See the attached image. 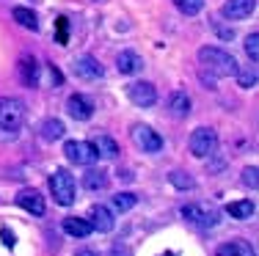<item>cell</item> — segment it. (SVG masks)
I'll use <instances>...</instances> for the list:
<instances>
[{"instance_id":"cell-1","label":"cell","mask_w":259,"mask_h":256,"mask_svg":"<svg viewBox=\"0 0 259 256\" xmlns=\"http://www.w3.org/2000/svg\"><path fill=\"white\" fill-rule=\"evenodd\" d=\"M199 64L204 66V72L209 77H234L237 75V58L224 47H201L199 53Z\"/></svg>"},{"instance_id":"cell-2","label":"cell","mask_w":259,"mask_h":256,"mask_svg":"<svg viewBox=\"0 0 259 256\" xmlns=\"http://www.w3.org/2000/svg\"><path fill=\"white\" fill-rule=\"evenodd\" d=\"M50 193H53L55 204H61V207L75 204V198H77L75 176H72L66 168H58V171H55V174L50 176Z\"/></svg>"},{"instance_id":"cell-3","label":"cell","mask_w":259,"mask_h":256,"mask_svg":"<svg viewBox=\"0 0 259 256\" xmlns=\"http://www.w3.org/2000/svg\"><path fill=\"white\" fill-rule=\"evenodd\" d=\"M25 121V102L17 96H0V130L14 132Z\"/></svg>"},{"instance_id":"cell-4","label":"cell","mask_w":259,"mask_h":256,"mask_svg":"<svg viewBox=\"0 0 259 256\" xmlns=\"http://www.w3.org/2000/svg\"><path fill=\"white\" fill-rule=\"evenodd\" d=\"M188 146H190V155L204 160V157L215 155V149H218V132H215L212 127H196V130L190 132Z\"/></svg>"},{"instance_id":"cell-5","label":"cell","mask_w":259,"mask_h":256,"mask_svg":"<svg viewBox=\"0 0 259 256\" xmlns=\"http://www.w3.org/2000/svg\"><path fill=\"white\" fill-rule=\"evenodd\" d=\"M133 143L138 146L141 151H146V155H157V151L163 149L160 132H155L149 124H135L133 127Z\"/></svg>"},{"instance_id":"cell-6","label":"cell","mask_w":259,"mask_h":256,"mask_svg":"<svg viewBox=\"0 0 259 256\" xmlns=\"http://www.w3.org/2000/svg\"><path fill=\"white\" fill-rule=\"evenodd\" d=\"M182 218L188 223H193L196 229H212V226H218V212L207 210V207H201V204H185L182 207Z\"/></svg>"},{"instance_id":"cell-7","label":"cell","mask_w":259,"mask_h":256,"mask_svg":"<svg viewBox=\"0 0 259 256\" xmlns=\"http://www.w3.org/2000/svg\"><path fill=\"white\" fill-rule=\"evenodd\" d=\"M64 155L69 157V163H75V166H91V163H97V149L91 146V141H66L64 143Z\"/></svg>"},{"instance_id":"cell-8","label":"cell","mask_w":259,"mask_h":256,"mask_svg":"<svg viewBox=\"0 0 259 256\" xmlns=\"http://www.w3.org/2000/svg\"><path fill=\"white\" fill-rule=\"evenodd\" d=\"M127 96H130V102L138 105V108H152L157 102V88L146 80H138V83L127 85Z\"/></svg>"},{"instance_id":"cell-9","label":"cell","mask_w":259,"mask_h":256,"mask_svg":"<svg viewBox=\"0 0 259 256\" xmlns=\"http://www.w3.org/2000/svg\"><path fill=\"white\" fill-rule=\"evenodd\" d=\"M72 72L80 77V80H102V75H105V69H102V64L97 61L94 56H80L75 64H72Z\"/></svg>"},{"instance_id":"cell-10","label":"cell","mask_w":259,"mask_h":256,"mask_svg":"<svg viewBox=\"0 0 259 256\" xmlns=\"http://www.w3.org/2000/svg\"><path fill=\"white\" fill-rule=\"evenodd\" d=\"M17 75H20V83L28 85V88H36L39 85V61L33 56H22L17 61Z\"/></svg>"},{"instance_id":"cell-11","label":"cell","mask_w":259,"mask_h":256,"mask_svg":"<svg viewBox=\"0 0 259 256\" xmlns=\"http://www.w3.org/2000/svg\"><path fill=\"white\" fill-rule=\"evenodd\" d=\"M256 11V0H226L224 6H221V14L226 17V20H245V17H251Z\"/></svg>"},{"instance_id":"cell-12","label":"cell","mask_w":259,"mask_h":256,"mask_svg":"<svg viewBox=\"0 0 259 256\" xmlns=\"http://www.w3.org/2000/svg\"><path fill=\"white\" fill-rule=\"evenodd\" d=\"M17 204H20L22 210H28L30 215H45V210H47V204H45V198H41V193L33 190V187H25V190L17 193Z\"/></svg>"},{"instance_id":"cell-13","label":"cell","mask_w":259,"mask_h":256,"mask_svg":"<svg viewBox=\"0 0 259 256\" xmlns=\"http://www.w3.org/2000/svg\"><path fill=\"white\" fill-rule=\"evenodd\" d=\"M89 218H91V229H97V231H102V234H108V231H113L116 226V218H113V212L108 210V207H102V204H94L91 207V212H89Z\"/></svg>"},{"instance_id":"cell-14","label":"cell","mask_w":259,"mask_h":256,"mask_svg":"<svg viewBox=\"0 0 259 256\" xmlns=\"http://www.w3.org/2000/svg\"><path fill=\"white\" fill-rule=\"evenodd\" d=\"M66 111H69L72 119L89 121L91 116H94V105H91V99H85L83 94H72L69 99H66Z\"/></svg>"},{"instance_id":"cell-15","label":"cell","mask_w":259,"mask_h":256,"mask_svg":"<svg viewBox=\"0 0 259 256\" xmlns=\"http://www.w3.org/2000/svg\"><path fill=\"white\" fill-rule=\"evenodd\" d=\"M116 69L121 72V75H138L141 69H144V61L135 50H121L119 56H116Z\"/></svg>"},{"instance_id":"cell-16","label":"cell","mask_w":259,"mask_h":256,"mask_svg":"<svg viewBox=\"0 0 259 256\" xmlns=\"http://www.w3.org/2000/svg\"><path fill=\"white\" fill-rule=\"evenodd\" d=\"M91 146H94L97 155L105 157V160H116V157L121 155V151H119V143H116L110 135H105V132H97V135L91 138Z\"/></svg>"},{"instance_id":"cell-17","label":"cell","mask_w":259,"mask_h":256,"mask_svg":"<svg viewBox=\"0 0 259 256\" xmlns=\"http://www.w3.org/2000/svg\"><path fill=\"white\" fill-rule=\"evenodd\" d=\"M190 113V96L185 91H174L168 96V116L171 119H188Z\"/></svg>"},{"instance_id":"cell-18","label":"cell","mask_w":259,"mask_h":256,"mask_svg":"<svg viewBox=\"0 0 259 256\" xmlns=\"http://www.w3.org/2000/svg\"><path fill=\"white\" fill-rule=\"evenodd\" d=\"M83 187L85 190H105L108 187V171L105 168H89L85 171V176H83Z\"/></svg>"},{"instance_id":"cell-19","label":"cell","mask_w":259,"mask_h":256,"mask_svg":"<svg viewBox=\"0 0 259 256\" xmlns=\"http://www.w3.org/2000/svg\"><path fill=\"white\" fill-rule=\"evenodd\" d=\"M64 231L69 237H80V240H83V237H89L91 231V223L85 221V218H64Z\"/></svg>"},{"instance_id":"cell-20","label":"cell","mask_w":259,"mask_h":256,"mask_svg":"<svg viewBox=\"0 0 259 256\" xmlns=\"http://www.w3.org/2000/svg\"><path fill=\"white\" fill-rule=\"evenodd\" d=\"M64 132H66V127L61 119H47L45 124H41V138H45V141H61Z\"/></svg>"},{"instance_id":"cell-21","label":"cell","mask_w":259,"mask_h":256,"mask_svg":"<svg viewBox=\"0 0 259 256\" xmlns=\"http://www.w3.org/2000/svg\"><path fill=\"white\" fill-rule=\"evenodd\" d=\"M11 17H14V20L20 22L22 28H28V30H39V17H36L30 9H25V6H17V9L11 11Z\"/></svg>"},{"instance_id":"cell-22","label":"cell","mask_w":259,"mask_h":256,"mask_svg":"<svg viewBox=\"0 0 259 256\" xmlns=\"http://www.w3.org/2000/svg\"><path fill=\"white\" fill-rule=\"evenodd\" d=\"M254 210H256V207H254V201H251V198L229 204V215L237 218V221H245V218H251V215H254Z\"/></svg>"},{"instance_id":"cell-23","label":"cell","mask_w":259,"mask_h":256,"mask_svg":"<svg viewBox=\"0 0 259 256\" xmlns=\"http://www.w3.org/2000/svg\"><path fill=\"white\" fill-rule=\"evenodd\" d=\"M168 182L177 187V190H193V187H196L193 176H190L188 171H171V174H168Z\"/></svg>"},{"instance_id":"cell-24","label":"cell","mask_w":259,"mask_h":256,"mask_svg":"<svg viewBox=\"0 0 259 256\" xmlns=\"http://www.w3.org/2000/svg\"><path fill=\"white\" fill-rule=\"evenodd\" d=\"M135 204H138V196H135V193H116L113 196V210L116 212H130Z\"/></svg>"},{"instance_id":"cell-25","label":"cell","mask_w":259,"mask_h":256,"mask_svg":"<svg viewBox=\"0 0 259 256\" xmlns=\"http://www.w3.org/2000/svg\"><path fill=\"white\" fill-rule=\"evenodd\" d=\"M237 83H240V88H254L256 85V69L254 66H237Z\"/></svg>"},{"instance_id":"cell-26","label":"cell","mask_w":259,"mask_h":256,"mask_svg":"<svg viewBox=\"0 0 259 256\" xmlns=\"http://www.w3.org/2000/svg\"><path fill=\"white\" fill-rule=\"evenodd\" d=\"M174 6L185 17H196L201 9H204V0H174Z\"/></svg>"},{"instance_id":"cell-27","label":"cell","mask_w":259,"mask_h":256,"mask_svg":"<svg viewBox=\"0 0 259 256\" xmlns=\"http://www.w3.org/2000/svg\"><path fill=\"white\" fill-rule=\"evenodd\" d=\"M245 53H248L251 64H256V61H259V33H256V30L245 36Z\"/></svg>"},{"instance_id":"cell-28","label":"cell","mask_w":259,"mask_h":256,"mask_svg":"<svg viewBox=\"0 0 259 256\" xmlns=\"http://www.w3.org/2000/svg\"><path fill=\"white\" fill-rule=\"evenodd\" d=\"M240 248H243V242H226V245L218 248L215 256H240Z\"/></svg>"},{"instance_id":"cell-29","label":"cell","mask_w":259,"mask_h":256,"mask_svg":"<svg viewBox=\"0 0 259 256\" xmlns=\"http://www.w3.org/2000/svg\"><path fill=\"white\" fill-rule=\"evenodd\" d=\"M256 174H259V171L254 168V166H251V168H245L243 171V185H248V187H256Z\"/></svg>"},{"instance_id":"cell-30","label":"cell","mask_w":259,"mask_h":256,"mask_svg":"<svg viewBox=\"0 0 259 256\" xmlns=\"http://www.w3.org/2000/svg\"><path fill=\"white\" fill-rule=\"evenodd\" d=\"M215 30H218V36H221V39H226V41L234 39V30H232V28H221V25H215Z\"/></svg>"},{"instance_id":"cell-31","label":"cell","mask_w":259,"mask_h":256,"mask_svg":"<svg viewBox=\"0 0 259 256\" xmlns=\"http://www.w3.org/2000/svg\"><path fill=\"white\" fill-rule=\"evenodd\" d=\"M0 237H3V242H6V245H14V234H11V231L9 229H3V231H0Z\"/></svg>"},{"instance_id":"cell-32","label":"cell","mask_w":259,"mask_h":256,"mask_svg":"<svg viewBox=\"0 0 259 256\" xmlns=\"http://www.w3.org/2000/svg\"><path fill=\"white\" fill-rule=\"evenodd\" d=\"M50 77H53V83H55V85H61V80H64V77H61V72L55 69V66H50Z\"/></svg>"},{"instance_id":"cell-33","label":"cell","mask_w":259,"mask_h":256,"mask_svg":"<svg viewBox=\"0 0 259 256\" xmlns=\"http://www.w3.org/2000/svg\"><path fill=\"white\" fill-rule=\"evenodd\" d=\"M77 256H100V253H97V251H91V248H80Z\"/></svg>"},{"instance_id":"cell-34","label":"cell","mask_w":259,"mask_h":256,"mask_svg":"<svg viewBox=\"0 0 259 256\" xmlns=\"http://www.w3.org/2000/svg\"><path fill=\"white\" fill-rule=\"evenodd\" d=\"M100 3H102V0H100Z\"/></svg>"}]
</instances>
